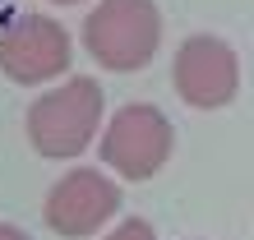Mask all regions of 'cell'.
Here are the masks:
<instances>
[{
  "instance_id": "obj_1",
  "label": "cell",
  "mask_w": 254,
  "mask_h": 240,
  "mask_svg": "<svg viewBox=\"0 0 254 240\" xmlns=\"http://www.w3.org/2000/svg\"><path fill=\"white\" fill-rule=\"evenodd\" d=\"M102 120H107V93L97 79L74 74V79L47 88L23 116V134L42 162H74L97 143Z\"/></svg>"
},
{
  "instance_id": "obj_2",
  "label": "cell",
  "mask_w": 254,
  "mask_h": 240,
  "mask_svg": "<svg viewBox=\"0 0 254 240\" xmlns=\"http://www.w3.org/2000/svg\"><path fill=\"white\" fill-rule=\"evenodd\" d=\"M79 42L97 69L134 74L153 65L162 47V9L157 0H93V9L83 14Z\"/></svg>"
},
{
  "instance_id": "obj_3",
  "label": "cell",
  "mask_w": 254,
  "mask_h": 240,
  "mask_svg": "<svg viewBox=\"0 0 254 240\" xmlns=\"http://www.w3.org/2000/svg\"><path fill=\"white\" fill-rule=\"evenodd\" d=\"M176 153V125L153 102H125L111 120H102L97 157L121 180H153Z\"/></svg>"
},
{
  "instance_id": "obj_4",
  "label": "cell",
  "mask_w": 254,
  "mask_h": 240,
  "mask_svg": "<svg viewBox=\"0 0 254 240\" xmlns=\"http://www.w3.org/2000/svg\"><path fill=\"white\" fill-rule=\"evenodd\" d=\"M74 60V42L51 14H9L0 23V74L19 88L56 83Z\"/></svg>"
},
{
  "instance_id": "obj_5",
  "label": "cell",
  "mask_w": 254,
  "mask_h": 240,
  "mask_svg": "<svg viewBox=\"0 0 254 240\" xmlns=\"http://www.w3.org/2000/svg\"><path fill=\"white\" fill-rule=\"evenodd\" d=\"M171 83H176V97L185 107L222 111L241 93V56H236L231 42H222L213 33H194V37H185L176 47Z\"/></svg>"
},
{
  "instance_id": "obj_6",
  "label": "cell",
  "mask_w": 254,
  "mask_h": 240,
  "mask_svg": "<svg viewBox=\"0 0 254 240\" xmlns=\"http://www.w3.org/2000/svg\"><path fill=\"white\" fill-rule=\"evenodd\" d=\"M116 213H121V185L97 167H69L47 189V203H42L47 231L65 240H88V236L107 231V222Z\"/></svg>"
},
{
  "instance_id": "obj_7",
  "label": "cell",
  "mask_w": 254,
  "mask_h": 240,
  "mask_svg": "<svg viewBox=\"0 0 254 240\" xmlns=\"http://www.w3.org/2000/svg\"><path fill=\"white\" fill-rule=\"evenodd\" d=\"M102 240H157V231H153V222H143V217H125L121 227H111Z\"/></svg>"
},
{
  "instance_id": "obj_8",
  "label": "cell",
  "mask_w": 254,
  "mask_h": 240,
  "mask_svg": "<svg viewBox=\"0 0 254 240\" xmlns=\"http://www.w3.org/2000/svg\"><path fill=\"white\" fill-rule=\"evenodd\" d=\"M0 240H33L23 227H14V222H0Z\"/></svg>"
},
{
  "instance_id": "obj_9",
  "label": "cell",
  "mask_w": 254,
  "mask_h": 240,
  "mask_svg": "<svg viewBox=\"0 0 254 240\" xmlns=\"http://www.w3.org/2000/svg\"><path fill=\"white\" fill-rule=\"evenodd\" d=\"M47 5H61V9H74V5H93V0H47Z\"/></svg>"
}]
</instances>
